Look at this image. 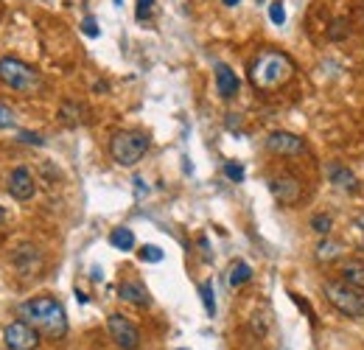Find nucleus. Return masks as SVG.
<instances>
[{
	"label": "nucleus",
	"instance_id": "nucleus-1",
	"mask_svg": "<svg viewBox=\"0 0 364 350\" xmlns=\"http://www.w3.org/2000/svg\"><path fill=\"white\" fill-rule=\"evenodd\" d=\"M20 319L28 322L40 336L48 339H62L68 334V314L59 300L53 297H31L17 308Z\"/></svg>",
	"mask_w": 364,
	"mask_h": 350
},
{
	"label": "nucleus",
	"instance_id": "nucleus-2",
	"mask_svg": "<svg viewBox=\"0 0 364 350\" xmlns=\"http://www.w3.org/2000/svg\"><path fill=\"white\" fill-rule=\"evenodd\" d=\"M294 76V62L283 51H261L250 65V82L255 90H277Z\"/></svg>",
	"mask_w": 364,
	"mask_h": 350
},
{
	"label": "nucleus",
	"instance_id": "nucleus-3",
	"mask_svg": "<svg viewBox=\"0 0 364 350\" xmlns=\"http://www.w3.org/2000/svg\"><path fill=\"white\" fill-rule=\"evenodd\" d=\"M0 82L9 85L11 90H17V92H23V95H34V92L46 88L43 73L37 68H31L28 62L14 59V56L0 59Z\"/></svg>",
	"mask_w": 364,
	"mask_h": 350
},
{
	"label": "nucleus",
	"instance_id": "nucleus-4",
	"mask_svg": "<svg viewBox=\"0 0 364 350\" xmlns=\"http://www.w3.org/2000/svg\"><path fill=\"white\" fill-rule=\"evenodd\" d=\"M149 146H151V140H149L146 132L121 129L109 137V157H112L118 166L129 169V166H137V163L143 160V154L149 152Z\"/></svg>",
	"mask_w": 364,
	"mask_h": 350
},
{
	"label": "nucleus",
	"instance_id": "nucleus-5",
	"mask_svg": "<svg viewBox=\"0 0 364 350\" xmlns=\"http://www.w3.org/2000/svg\"><path fill=\"white\" fill-rule=\"evenodd\" d=\"M322 295L331 306L345 317H364V292L345 283V280H328L322 286Z\"/></svg>",
	"mask_w": 364,
	"mask_h": 350
},
{
	"label": "nucleus",
	"instance_id": "nucleus-6",
	"mask_svg": "<svg viewBox=\"0 0 364 350\" xmlns=\"http://www.w3.org/2000/svg\"><path fill=\"white\" fill-rule=\"evenodd\" d=\"M107 334L121 350H137L140 348V331L135 322H129L124 314H109L107 317Z\"/></svg>",
	"mask_w": 364,
	"mask_h": 350
},
{
	"label": "nucleus",
	"instance_id": "nucleus-7",
	"mask_svg": "<svg viewBox=\"0 0 364 350\" xmlns=\"http://www.w3.org/2000/svg\"><path fill=\"white\" fill-rule=\"evenodd\" d=\"M3 342L9 350H37L40 348V334L28 322L17 319V322H9L3 328Z\"/></svg>",
	"mask_w": 364,
	"mask_h": 350
},
{
	"label": "nucleus",
	"instance_id": "nucleus-8",
	"mask_svg": "<svg viewBox=\"0 0 364 350\" xmlns=\"http://www.w3.org/2000/svg\"><path fill=\"white\" fill-rule=\"evenodd\" d=\"M267 149L272 152L274 157H289V160L303 157V154L309 152L306 140L297 137V134H291V132H272V134L267 137Z\"/></svg>",
	"mask_w": 364,
	"mask_h": 350
},
{
	"label": "nucleus",
	"instance_id": "nucleus-9",
	"mask_svg": "<svg viewBox=\"0 0 364 350\" xmlns=\"http://www.w3.org/2000/svg\"><path fill=\"white\" fill-rule=\"evenodd\" d=\"M269 188H272L274 199H277L280 205H297V202H300V193H303L300 179L294 174L272 176V179H269Z\"/></svg>",
	"mask_w": 364,
	"mask_h": 350
},
{
	"label": "nucleus",
	"instance_id": "nucleus-10",
	"mask_svg": "<svg viewBox=\"0 0 364 350\" xmlns=\"http://www.w3.org/2000/svg\"><path fill=\"white\" fill-rule=\"evenodd\" d=\"M9 193L17 199V202H26V199H31L34 196V191H37V182H34V174H31V169H26V166H17L11 174H9Z\"/></svg>",
	"mask_w": 364,
	"mask_h": 350
},
{
	"label": "nucleus",
	"instance_id": "nucleus-11",
	"mask_svg": "<svg viewBox=\"0 0 364 350\" xmlns=\"http://www.w3.org/2000/svg\"><path fill=\"white\" fill-rule=\"evenodd\" d=\"M11 261H14V266H17L23 275H28V272H37V269H40L43 255H40V250H37L34 244H23V247L11 255Z\"/></svg>",
	"mask_w": 364,
	"mask_h": 350
},
{
	"label": "nucleus",
	"instance_id": "nucleus-12",
	"mask_svg": "<svg viewBox=\"0 0 364 350\" xmlns=\"http://www.w3.org/2000/svg\"><path fill=\"white\" fill-rule=\"evenodd\" d=\"M118 297L124 300V303H132L137 308H146L151 303V297H149V292H146V286L143 283H137V280H127V283H121L118 286Z\"/></svg>",
	"mask_w": 364,
	"mask_h": 350
},
{
	"label": "nucleus",
	"instance_id": "nucleus-13",
	"mask_svg": "<svg viewBox=\"0 0 364 350\" xmlns=\"http://www.w3.org/2000/svg\"><path fill=\"white\" fill-rule=\"evenodd\" d=\"M216 90H219L222 98H235L238 90H241L238 76L230 70L228 65H216Z\"/></svg>",
	"mask_w": 364,
	"mask_h": 350
},
{
	"label": "nucleus",
	"instance_id": "nucleus-14",
	"mask_svg": "<svg viewBox=\"0 0 364 350\" xmlns=\"http://www.w3.org/2000/svg\"><path fill=\"white\" fill-rule=\"evenodd\" d=\"M328 179L339 188V191H356L359 188V182H356V176H353V171L350 169H345V166H328Z\"/></svg>",
	"mask_w": 364,
	"mask_h": 350
},
{
	"label": "nucleus",
	"instance_id": "nucleus-15",
	"mask_svg": "<svg viewBox=\"0 0 364 350\" xmlns=\"http://www.w3.org/2000/svg\"><path fill=\"white\" fill-rule=\"evenodd\" d=\"M342 280L364 292V258H350L342 266Z\"/></svg>",
	"mask_w": 364,
	"mask_h": 350
},
{
	"label": "nucleus",
	"instance_id": "nucleus-16",
	"mask_svg": "<svg viewBox=\"0 0 364 350\" xmlns=\"http://www.w3.org/2000/svg\"><path fill=\"white\" fill-rule=\"evenodd\" d=\"M59 121H62V124H68V127L82 124V121H85V107H82V104H76V101H65V104L59 107Z\"/></svg>",
	"mask_w": 364,
	"mask_h": 350
},
{
	"label": "nucleus",
	"instance_id": "nucleus-17",
	"mask_svg": "<svg viewBox=\"0 0 364 350\" xmlns=\"http://www.w3.org/2000/svg\"><path fill=\"white\" fill-rule=\"evenodd\" d=\"M109 244L115 250H121V253H129V250H135V233L129 227H115L109 233Z\"/></svg>",
	"mask_w": 364,
	"mask_h": 350
},
{
	"label": "nucleus",
	"instance_id": "nucleus-18",
	"mask_svg": "<svg viewBox=\"0 0 364 350\" xmlns=\"http://www.w3.org/2000/svg\"><path fill=\"white\" fill-rule=\"evenodd\" d=\"M250 280H252V269H250V263H244V261L232 263V269H230V286L238 289V286H244V283H250Z\"/></svg>",
	"mask_w": 364,
	"mask_h": 350
},
{
	"label": "nucleus",
	"instance_id": "nucleus-19",
	"mask_svg": "<svg viewBox=\"0 0 364 350\" xmlns=\"http://www.w3.org/2000/svg\"><path fill=\"white\" fill-rule=\"evenodd\" d=\"M199 295H202L205 311H208L210 317H216V297H213V286H210V283H202V286H199Z\"/></svg>",
	"mask_w": 364,
	"mask_h": 350
},
{
	"label": "nucleus",
	"instance_id": "nucleus-20",
	"mask_svg": "<svg viewBox=\"0 0 364 350\" xmlns=\"http://www.w3.org/2000/svg\"><path fill=\"white\" fill-rule=\"evenodd\" d=\"M339 253H342V247H339L336 241H322L317 250V258L319 261H331V258H336Z\"/></svg>",
	"mask_w": 364,
	"mask_h": 350
},
{
	"label": "nucleus",
	"instance_id": "nucleus-21",
	"mask_svg": "<svg viewBox=\"0 0 364 350\" xmlns=\"http://www.w3.org/2000/svg\"><path fill=\"white\" fill-rule=\"evenodd\" d=\"M331 227H333V219H331L328 213H317V216L311 219V230L319 233V235H328V233H331Z\"/></svg>",
	"mask_w": 364,
	"mask_h": 350
},
{
	"label": "nucleus",
	"instance_id": "nucleus-22",
	"mask_svg": "<svg viewBox=\"0 0 364 350\" xmlns=\"http://www.w3.org/2000/svg\"><path fill=\"white\" fill-rule=\"evenodd\" d=\"M140 261L160 263V261H163V250H160V247H151V244H146V247L140 250Z\"/></svg>",
	"mask_w": 364,
	"mask_h": 350
},
{
	"label": "nucleus",
	"instance_id": "nucleus-23",
	"mask_svg": "<svg viewBox=\"0 0 364 350\" xmlns=\"http://www.w3.org/2000/svg\"><path fill=\"white\" fill-rule=\"evenodd\" d=\"M269 20H272L274 26H283L286 23V9H283L280 0H274L272 6H269Z\"/></svg>",
	"mask_w": 364,
	"mask_h": 350
},
{
	"label": "nucleus",
	"instance_id": "nucleus-24",
	"mask_svg": "<svg viewBox=\"0 0 364 350\" xmlns=\"http://www.w3.org/2000/svg\"><path fill=\"white\" fill-rule=\"evenodd\" d=\"M225 174H228L230 182H241L244 179V169L238 163H225Z\"/></svg>",
	"mask_w": 364,
	"mask_h": 350
},
{
	"label": "nucleus",
	"instance_id": "nucleus-25",
	"mask_svg": "<svg viewBox=\"0 0 364 350\" xmlns=\"http://www.w3.org/2000/svg\"><path fill=\"white\" fill-rule=\"evenodd\" d=\"M9 127H14V112H11V107L0 104V129H9Z\"/></svg>",
	"mask_w": 364,
	"mask_h": 350
},
{
	"label": "nucleus",
	"instance_id": "nucleus-26",
	"mask_svg": "<svg viewBox=\"0 0 364 350\" xmlns=\"http://www.w3.org/2000/svg\"><path fill=\"white\" fill-rule=\"evenodd\" d=\"M154 9V0H137V20H146Z\"/></svg>",
	"mask_w": 364,
	"mask_h": 350
},
{
	"label": "nucleus",
	"instance_id": "nucleus-27",
	"mask_svg": "<svg viewBox=\"0 0 364 350\" xmlns=\"http://www.w3.org/2000/svg\"><path fill=\"white\" fill-rule=\"evenodd\" d=\"M17 137H20L23 143H34V146H43V143H46V140H43V137H40L37 132H20Z\"/></svg>",
	"mask_w": 364,
	"mask_h": 350
},
{
	"label": "nucleus",
	"instance_id": "nucleus-28",
	"mask_svg": "<svg viewBox=\"0 0 364 350\" xmlns=\"http://www.w3.org/2000/svg\"><path fill=\"white\" fill-rule=\"evenodd\" d=\"M82 31H85L87 37H98V34H101V31H98V26H95V20H90V17L82 23Z\"/></svg>",
	"mask_w": 364,
	"mask_h": 350
},
{
	"label": "nucleus",
	"instance_id": "nucleus-29",
	"mask_svg": "<svg viewBox=\"0 0 364 350\" xmlns=\"http://www.w3.org/2000/svg\"><path fill=\"white\" fill-rule=\"evenodd\" d=\"M342 34H345V20H336V26L331 28V40H342Z\"/></svg>",
	"mask_w": 364,
	"mask_h": 350
},
{
	"label": "nucleus",
	"instance_id": "nucleus-30",
	"mask_svg": "<svg viewBox=\"0 0 364 350\" xmlns=\"http://www.w3.org/2000/svg\"><path fill=\"white\" fill-rule=\"evenodd\" d=\"M6 219H9V213H6V211H3V208H0V227H3V224H6Z\"/></svg>",
	"mask_w": 364,
	"mask_h": 350
},
{
	"label": "nucleus",
	"instance_id": "nucleus-31",
	"mask_svg": "<svg viewBox=\"0 0 364 350\" xmlns=\"http://www.w3.org/2000/svg\"><path fill=\"white\" fill-rule=\"evenodd\" d=\"M225 6H238V0H225Z\"/></svg>",
	"mask_w": 364,
	"mask_h": 350
},
{
	"label": "nucleus",
	"instance_id": "nucleus-32",
	"mask_svg": "<svg viewBox=\"0 0 364 350\" xmlns=\"http://www.w3.org/2000/svg\"><path fill=\"white\" fill-rule=\"evenodd\" d=\"M359 221H362V227H364V213H362V216H359Z\"/></svg>",
	"mask_w": 364,
	"mask_h": 350
},
{
	"label": "nucleus",
	"instance_id": "nucleus-33",
	"mask_svg": "<svg viewBox=\"0 0 364 350\" xmlns=\"http://www.w3.org/2000/svg\"><path fill=\"white\" fill-rule=\"evenodd\" d=\"M180 350H185V348H180Z\"/></svg>",
	"mask_w": 364,
	"mask_h": 350
}]
</instances>
